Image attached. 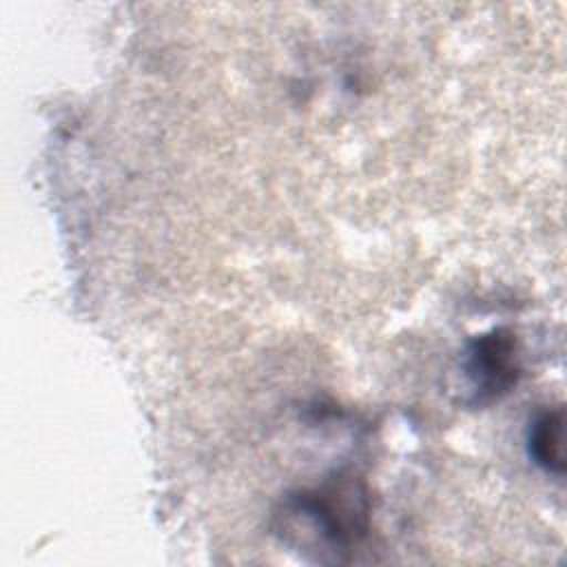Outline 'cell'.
Wrapping results in <instances>:
<instances>
[{
    "instance_id": "7a4b0ae2",
    "label": "cell",
    "mask_w": 567,
    "mask_h": 567,
    "mask_svg": "<svg viewBox=\"0 0 567 567\" xmlns=\"http://www.w3.org/2000/svg\"><path fill=\"white\" fill-rule=\"evenodd\" d=\"M518 339L509 328H492L476 334L463 357V374L467 381V403L489 405L507 396L520 379Z\"/></svg>"
},
{
    "instance_id": "6da1fadb",
    "label": "cell",
    "mask_w": 567,
    "mask_h": 567,
    "mask_svg": "<svg viewBox=\"0 0 567 567\" xmlns=\"http://www.w3.org/2000/svg\"><path fill=\"white\" fill-rule=\"evenodd\" d=\"M372 501L363 478L334 472L319 485L301 487L275 509V534L317 563H350L370 534Z\"/></svg>"
},
{
    "instance_id": "3957f363",
    "label": "cell",
    "mask_w": 567,
    "mask_h": 567,
    "mask_svg": "<svg viewBox=\"0 0 567 567\" xmlns=\"http://www.w3.org/2000/svg\"><path fill=\"white\" fill-rule=\"evenodd\" d=\"M563 408L543 410L532 423L527 432V450L532 461L545 470L547 474L563 476L565 458H563V425H565Z\"/></svg>"
}]
</instances>
